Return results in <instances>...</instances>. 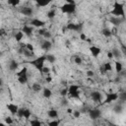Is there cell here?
I'll use <instances>...</instances> for the list:
<instances>
[{
    "mask_svg": "<svg viewBox=\"0 0 126 126\" xmlns=\"http://www.w3.org/2000/svg\"><path fill=\"white\" fill-rule=\"evenodd\" d=\"M90 52L92 53V55H93L94 57H97V56L100 54L101 49H100L99 47H97V46L93 45V46H91V47H90Z\"/></svg>",
    "mask_w": 126,
    "mask_h": 126,
    "instance_id": "5bb4252c",
    "label": "cell"
},
{
    "mask_svg": "<svg viewBox=\"0 0 126 126\" xmlns=\"http://www.w3.org/2000/svg\"><path fill=\"white\" fill-rule=\"evenodd\" d=\"M80 115H81V112H80L79 110H75V111H73V116H74V118H79Z\"/></svg>",
    "mask_w": 126,
    "mask_h": 126,
    "instance_id": "ee69618b",
    "label": "cell"
},
{
    "mask_svg": "<svg viewBox=\"0 0 126 126\" xmlns=\"http://www.w3.org/2000/svg\"><path fill=\"white\" fill-rule=\"evenodd\" d=\"M46 61V55H41L39 57H36L35 59L30 61V64L33 65L35 69H37L40 73H42V69L44 67V62Z\"/></svg>",
    "mask_w": 126,
    "mask_h": 126,
    "instance_id": "7a4b0ae2",
    "label": "cell"
},
{
    "mask_svg": "<svg viewBox=\"0 0 126 126\" xmlns=\"http://www.w3.org/2000/svg\"><path fill=\"white\" fill-rule=\"evenodd\" d=\"M66 3H69V4H75V1L74 0H65Z\"/></svg>",
    "mask_w": 126,
    "mask_h": 126,
    "instance_id": "db71d44e",
    "label": "cell"
},
{
    "mask_svg": "<svg viewBox=\"0 0 126 126\" xmlns=\"http://www.w3.org/2000/svg\"><path fill=\"white\" fill-rule=\"evenodd\" d=\"M45 81H46V82H47V83H50V82H51V81H52V78H51V77H50V76H47V77H46V78H45Z\"/></svg>",
    "mask_w": 126,
    "mask_h": 126,
    "instance_id": "f5cc1de1",
    "label": "cell"
},
{
    "mask_svg": "<svg viewBox=\"0 0 126 126\" xmlns=\"http://www.w3.org/2000/svg\"><path fill=\"white\" fill-rule=\"evenodd\" d=\"M101 97H102L101 93H99L97 91H94V92H92L91 93V98L94 102H100L101 101Z\"/></svg>",
    "mask_w": 126,
    "mask_h": 126,
    "instance_id": "52a82bcc",
    "label": "cell"
},
{
    "mask_svg": "<svg viewBox=\"0 0 126 126\" xmlns=\"http://www.w3.org/2000/svg\"><path fill=\"white\" fill-rule=\"evenodd\" d=\"M111 51H112L113 57H115V58H120V57H121V54H122V52H121V50H120V49H118V48L114 47V48H113Z\"/></svg>",
    "mask_w": 126,
    "mask_h": 126,
    "instance_id": "44dd1931",
    "label": "cell"
},
{
    "mask_svg": "<svg viewBox=\"0 0 126 126\" xmlns=\"http://www.w3.org/2000/svg\"><path fill=\"white\" fill-rule=\"evenodd\" d=\"M67 104H68V100H67V99H62V100H61V105L65 106V105H67Z\"/></svg>",
    "mask_w": 126,
    "mask_h": 126,
    "instance_id": "f907efd6",
    "label": "cell"
},
{
    "mask_svg": "<svg viewBox=\"0 0 126 126\" xmlns=\"http://www.w3.org/2000/svg\"><path fill=\"white\" fill-rule=\"evenodd\" d=\"M26 48L29 49V50L33 51V46H32V44H31V43H27V44H26Z\"/></svg>",
    "mask_w": 126,
    "mask_h": 126,
    "instance_id": "bcb514c9",
    "label": "cell"
},
{
    "mask_svg": "<svg viewBox=\"0 0 126 126\" xmlns=\"http://www.w3.org/2000/svg\"><path fill=\"white\" fill-rule=\"evenodd\" d=\"M123 20H124V18H122V17H116V16H112V17L109 18V22L112 25H114V26H119L123 22Z\"/></svg>",
    "mask_w": 126,
    "mask_h": 126,
    "instance_id": "30bf717a",
    "label": "cell"
},
{
    "mask_svg": "<svg viewBox=\"0 0 126 126\" xmlns=\"http://www.w3.org/2000/svg\"><path fill=\"white\" fill-rule=\"evenodd\" d=\"M23 54H24L26 57H29V58L33 57V56H34V52H33V51H32V50H29V49H27V48H25V49H24Z\"/></svg>",
    "mask_w": 126,
    "mask_h": 126,
    "instance_id": "484cf974",
    "label": "cell"
},
{
    "mask_svg": "<svg viewBox=\"0 0 126 126\" xmlns=\"http://www.w3.org/2000/svg\"><path fill=\"white\" fill-rule=\"evenodd\" d=\"M105 99L104 101L102 102L103 104H107V103H110L116 99H118V94L117 93H107L105 94Z\"/></svg>",
    "mask_w": 126,
    "mask_h": 126,
    "instance_id": "5b68a950",
    "label": "cell"
},
{
    "mask_svg": "<svg viewBox=\"0 0 126 126\" xmlns=\"http://www.w3.org/2000/svg\"><path fill=\"white\" fill-rule=\"evenodd\" d=\"M89 115H90V118L93 119V120H95V119H98L101 115V112L98 108H93V109H90L89 111Z\"/></svg>",
    "mask_w": 126,
    "mask_h": 126,
    "instance_id": "8992f818",
    "label": "cell"
},
{
    "mask_svg": "<svg viewBox=\"0 0 126 126\" xmlns=\"http://www.w3.org/2000/svg\"><path fill=\"white\" fill-rule=\"evenodd\" d=\"M31 125L32 126H40L41 125V122L39 120H37V119H33V120L31 121Z\"/></svg>",
    "mask_w": 126,
    "mask_h": 126,
    "instance_id": "d590c367",
    "label": "cell"
},
{
    "mask_svg": "<svg viewBox=\"0 0 126 126\" xmlns=\"http://www.w3.org/2000/svg\"><path fill=\"white\" fill-rule=\"evenodd\" d=\"M44 25H45V22L42 20H39V19H32L31 21V26H32L34 28H42V27H44Z\"/></svg>",
    "mask_w": 126,
    "mask_h": 126,
    "instance_id": "9c48e42d",
    "label": "cell"
},
{
    "mask_svg": "<svg viewBox=\"0 0 126 126\" xmlns=\"http://www.w3.org/2000/svg\"><path fill=\"white\" fill-rule=\"evenodd\" d=\"M68 94H69V96L71 98H80V92L79 91L73 92V93H69Z\"/></svg>",
    "mask_w": 126,
    "mask_h": 126,
    "instance_id": "d6a6232c",
    "label": "cell"
},
{
    "mask_svg": "<svg viewBox=\"0 0 126 126\" xmlns=\"http://www.w3.org/2000/svg\"><path fill=\"white\" fill-rule=\"evenodd\" d=\"M103 67H104V69H105L106 73H107V72H111V71H112V65H111V63H110V62H106V63H104V64H103Z\"/></svg>",
    "mask_w": 126,
    "mask_h": 126,
    "instance_id": "4dcf8cb0",
    "label": "cell"
},
{
    "mask_svg": "<svg viewBox=\"0 0 126 126\" xmlns=\"http://www.w3.org/2000/svg\"><path fill=\"white\" fill-rule=\"evenodd\" d=\"M45 31H46V30H44V29H39V30L37 31V33H38L39 35H42V36H43V34H44Z\"/></svg>",
    "mask_w": 126,
    "mask_h": 126,
    "instance_id": "7dc6e473",
    "label": "cell"
},
{
    "mask_svg": "<svg viewBox=\"0 0 126 126\" xmlns=\"http://www.w3.org/2000/svg\"><path fill=\"white\" fill-rule=\"evenodd\" d=\"M67 113H69V114H73V110H72L71 108H67Z\"/></svg>",
    "mask_w": 126,
    "mask_h": 126,
    "instance_id": "11a10c76",
    "label": "cell"
},
{
    "mask_svg": "<svg viewBox=\"0 0 126 126\" xmlns=\"http://www.w3.org/2000/svg\"><path fill=\"white\" fill-rule=\"evenodd\" d=\"M123 76H126V70L124 71V73H123Z\"/></svg>",
    "mask_w": 126,
    "mask_h": 126,
    "instance_id": "6f0895ef",
    "label": "cell"
},
{
    "mask_svg": "<svg viewBox=\"0 0 126 126\" xmlns=\"http://www.w3.org/2000/svg\"><path fill=\"white\" fill-rule=\"evenodd\" d=\"M19 106L15 103H8L7 104V109L9 110V112L12 114V115H17V112L19 110Z\"/></svg>",
    "mask_w": 126,
    "mask_h": 126,
    "instance_id": "ba28073f",
    "label": "cell"
},
{
    "mask_svg": "<svg viewBox=\"0 0 126 126\" xmlns=\"http://www.w3.org/2000/svg\"><path fill=\"white\" fill-rule=\"evenodd\" d=\"M47 115H48V117L49 118H52V119H56V118H58V111L57 110H55V109H49L48 111H47Z\"/></svg>",
    "mask_w": 126,
    "mask_h": 126,
    "instance_id": "9a60e30c",
    "label": "cell"
},
{
    "mask_svg": "<svg viewBox=\"0 0 126 126\" xmlns=\"http://www.w3.org/2000/svg\"><path fill=\"white\" fill-rule=\"evenodd\" d=\"M31 115H32L31 110H30L29 108H25V111H24V118H25L26 120H29L30 117H31Z\"/></svg>",
    "mask_w": 126,
    "mask_h": 126,
    "instance_id": "f546056e",
    "label": "cell"
},
{
    "mask_svg": "<svg viewBox=\"0 0 126 126\" xmlns=\"http://www.w3.org/2000/svg\"><path fill=\"white\" fill-rule=\"evenodd\" d=\"M5 123L8 124V125H11V124H13V119L11 117H6L5 118Z\"/></svg>",
    "mask_w": 126,
    "mask_h": 126,
    "instance_id": "7bdbcfd3",
    "label": "cell"
},
{
    "mask_svg": "<svg viewBox=\"0 0 126 126\" xmlns=\"http://www.w3.org/2000/svg\"><path fill=\"white\" fill-rule=\"evenodd\" d=\"M7 2H8L9 5H11L13 7H16V6H18L20 4L21 0H7Z\"/></svg>",
    "mask_w": 126,
    "mask_h": 126,
    "instance_id": "836d02e7",
    "label": "cell"
},
{
    "mask_svg": "<svg viewBox=\"0 0 126 126\" xmlns=\"http://www.w3.org/2000/svg\"><path fill=\"white\" fill-rule=\"evenodd\" d=\"M122 111H123V106H122L120 103L116 104V105L113 107V112L116 113V114H120V113H122Z\"/></svg>",
    "mask_w": 126,
    "mask_h": 126,
    "instance_id": "d6986e66",
    "label": "cell"
},
{
    "mask_svg": "<svg viewBox=\"0 0 126 126\" xmlns=\"http://www.w3.org/2000/svg\"><path fill=\"white\" fill-rule=\"evenodd\" d=\"M18 82L21 85H26L28 83V75H23V76H19L18 77Z\"/></svg>",
    "mask_w": 126,
    "mask_h": 126,
    "instance_id": "ac0fdd59",
    "label": "cell"
},
{
    "mask_svg": "<svg viewBox=\"0 0 126 126\" xmlns=\"http://www.w3.org/2000/svg\"><path fill=\"white\" fill-rule=\"evenodd\" d=\"M122 70H123L122 63L119 62V61H116V62H115V71H116L118 74H120V73L122 72Z\"/></svg>",
    "mask_w": 126,
    "mask_h": 126,
    "instance_id": "cb8c5ba5",
    "label": "cell"
},
{
    "mask_svg": "<svg viewBox=\"0 0 126 126\" xmlns=\"http://www.w3.org/2000/svg\"><path fill=\"white\" fill-rule=\"evenodd\" d=\"M59 123H60V121H59V120L54 119L53 121L48 122V125H49V126H58V125H59Z\"/></svg>",
    "mask_w": 126,
    "mask_h": 126,
    "instance_id": "f35d334b",
    "label": "cell"
},
{
    "mask_svg": "<svg viewBox=\"0 0 126 126\" xmlns=\"http://www.w3.org/2000/svg\"><path fill=\"white\" fill-rule=\"evenodd\" d=\"M120 50H121V52L126 56V46H125L123 43H120Z\"/></svg>",
    "mask_w": 126,
    "mask_h": 126,
    "instance_id": "b9f144b4",
    "label": "cell"
},
{
    "mask_svg": "<svg viewBox=\"0 0 126 126\" xmlns=\"http://www.w3.org/2000/svg\"><path fill=\"white\" fill-rule=\"evenodd\" d=\"M20 13L21 14H23L24 16H27V17H30V16H32V13H33V10H32V8H31V7H23L21 10H20Z\"/></svg>",
    "mask_w": 126,
    "mask_h": 126,
    "instance_id": "7c38bea8",
    "label": "cell"
},
{
    "mask_svg": "<svg viewBox=\"0 0 126 126\" xmlns=\"http://www.w3.org/2000/svg\"><path fill=\"white\" fill-rule=\"evenodd\" d=\"M66 29L68 31H73V32H82V29H83V24H74V23H69L66 26Z\"/></svg>",
    "mask_w": 126,
    "mask_h": 126,
    "instance_id": "277c9868",
    "label": "cell"
},
{
    "mask_svg": "<svg viewBox=\"0 0 126 126\" xmlns=\"http://www.w3.org/2000/svg\"><path fill=\"white\" fill-rule=\"evenodd\" d=\"M60 10L62 13H66V14H73L76 11V4H69L66 3L64 5H62L60 7Z\"/></svg>",
    "mask_w": 126,
    "mask_h": 126,
    "instance_id": "3957f363",
    "label": "cell"
},
{
    "mask_svg": "<svg viewBox=\"0 0 126 126\" xmlns=\"http://www.w3.org/2000/svg\"><path fill=\"white\" fill-rule=\"evenodd\" d=\"M22 32L27 35V36H32V32H33V27L32 26H28V25H25L22 29Z\"/></svg>",
    "mask_w": 126,
    "mask_h": 126,
    "instance_id": "8fae6325",
    "label": "cell"
},
{
    "mask_svg": "<svg viewBox=\"0 0 126 126\" xmlns=\"http://www.w3.org/2000/svg\"><path fill=\"white\" fill-rule=\"evenodd\" d=\"M68 88H64V89H62L61 91H60V94L62 95V96H66L67 94H68Z\"/></svg>",
    "mask_w": 126,
    "mask_h": 126,
    "instance_id": "ab89813d",
    "label": "cell"
},
{
    "mask_svg": "<svg viewBox=\"0 0 126 126\" xmlns=\"http://www.w3.org/2000/svg\"><path fill=\"white\" fill-rule=\"evenodd\" d=\"M94 75V73L92 70H88V71H87V76H88V77L91 78V77H93Z\"/></svg>",
    "mask_w": 126,
    "mask_h": 126,
    "instance_id": "c3c4849f",
    "label": "cell"
},
{
    "mask_svg": "<svg viewBox=\"0 0 126 126\" xmlns=\"http://www.w3.org/2000/svg\"><path fill=\"white\" fill-rule=\"evenodd\" d=\"M113 9L110 11V14L116 17H125V11H124V5L122 3H119L118 1H115L113 3Z\"/></svg>",
    "mask_w": 126,
    "mask_h": 126,
    "instance_id": "6da1fadb",
    "label": "cell"
},
{
    "mask_svg": "<svg viewBox=\"0 0 126 126\" xmlns=\"http://www.w3.org/2000/svg\"><path fill=\"white\" fill-rule=\"evenodd\" d=\"M40 46H41V48H42L43 50L48 51V50H50V48H51V46H52V42H51L49 39H44V40H42Z\"/></svg>",
    "mask_w": 126,
    "mask_h": 126,
    "instance_id": "4fadbf2b",
    "label": "cell"
},
{
    "mask_svg": "<svg viewBox=\"0 0 126 126\" xmlns=\"http://www.w3.org/2000/svg\"><path fill=\"white\" fill-rule=\"evenodd\" d=\"M34 2L40 7H45V6L49 5L52 2V0H34Z\"/></svg>",
    "mask_w": 126,
    "mask_h": 126,
    "instance_id": "e0dca14e",
    "label": "cell"
},
{
    "mask_svg": "<svg viewBox=\"0 0 126 126\" xmlns=\"http://www.w3.org/2000/svg\"><path fill=\"white\" fill-rule=\"evenodd\" d=\"M107 57H108L109 59H112V58H113V54H112V51H108V52H107Z\"/></svg>",
    "mask_w": 126,
    "mask_h": 126,
    "instance_id": "816d5d0a",
    "label": "cell"
},
{
    "mask_svg": "<svg viewBox=\"0 0 126 126\" xmlns=\"http://www.w3.org/2000/svg\"><path fill=\"white\" fill-rule=\"evenodd\" d=\"M118 98L120 101H126V92H121L118 94Z\"/></svg>",
    "mask_w": 126,
    "mask_h": 126,
    "instance_id": "e575fe53",
    "label": "cell"
},
{
    "mask_svg": "<svg viewBox=\"0 0 126 126\" xmlns=\"http://www.w3.org/2000/svg\"><path fill=\"white\" fill-rule=\"evenodd\" d=\"M24 111H25V108H19V110L17 112V116L19 118H23L24 117Z\"/></svg>",
    "mask_w": 126,
    "mask_h": 126,
    "instance_id": "8d00e7d4",
    "label": "cell"
},
{
    "mask_svg": "<svg viewBox=\"0 0 126 126\" xmlns=\"http://www.w3.org/2000/svg\"><path fill=\"white\" fill-rule=\"evenodd\" d=\"M23 75H28V68H27V67H23L19 72L16 73V76H17V77L23 76Z\"/></svg>",
    "mask_w": 126,
    "mask_h": 126,
    "instance_id": "83f0119b",
    "label": "cell"
},
{
    "mask_svg": "<svg viewBox=\"0 0 126 126\" xmlns=\"http://www.w3.org/2000/svg\"><path fill=\"white\" fill-rule=\"evenodd\" d=\"M46 60L49 62V63H54L56 61V57L53 55V54H47L46 55Z\"/></svg>",
    "mask_w": 126,
    "mask_h": 126,
    "instance_id": "f1b7e54d",
    "label": "cell"
},
{
    "mask_svg": "<svg viewBox=\"0 0 126 126\" xmlns=\"http://www.w3.org/2000/svg\"><path fill=\"white\" fill-rule=\"evenodd\" d=\"M50 72V68L49 67H43V69H42V73L43 74H48Z\"/></svg>",
    "mask_w": 126,
    "mask_h": 126,
    "instance_id": "f6af8a7d",
    "label": "cell"
},
{
    "mask_svg": "<svg viewBox=\"0 0 126 126\" xmlns=\"http://www.w3.org/2000/svg\"><path fill=\"white\" fill-rule=\"evenodd\" d=\"M43 37L45 38V39H49L50 37H51V32H48L47 30L45 31V32H44V34H43Z\"/></svg>",
    "mask_w": 126,
    "mask_h": 126,
    "instance_id": "60d3db41",
    "label": "cell"
},
{
    "mask_svg": "<svg viewBox=\"0 0 126 126\" xmlns=\"http://www.w3.org/2000/svg\"><path fill=\"white\" fill-rule=\"evenodd\" d=\"M79 91V86L78 85H71L69 88H68V92L69 93H73V92H77ZM68 93V94H69Z\"/></svg>",
    "mask_w": 126,
    "mask_h": 126,
    "instance_id": "1f68e13d",
    "label": "cell"
},
{
    "mask_svg": "<svg viewBox=\"0 0 126 126\" xmlns=\"http://www.w3.org/2000/svg\"><path fill=\"white\" fill-rule=\"evenodd\" d=\"M41 86L39 85V84H37V83H33L32 84V90L33 91V92H35V93H38V92H40L41 91Z\"/></svg>",
    "mask_w": 126,
    "mask_h": 126,
    "instance_id": "4316f807",
    "label": "cell"
},
{
    "mask_svg": "<svg viewBox=\"0 0 126 126\" xmlns=\"http://www.w3.org/2000/svg\"><path fill=\"white\" fill-rule=\"evenodd\" d=\"M80 38H81L82 40H86V39H87L88 37H87V35H86L85 33H83V32H81V33H80Z\"/></svg>",
    "mask_w": 126,
    "mask_h": 126,
    "instance_id": "681fc988",
    "label": "cell"
},
{
    "mask_svg": "<svg viewBox=\"0 0 126 126\" xmlns=\"http://www.w3.org/2000/svg\"><path fill=\"white\" fill-rule=\"evenodd\" d=\"M42 94H43V96H44L45 98H49V97H51V95H52V92H51L49 89L44 88V89H43V92H42Z\"/></svg>",
    "mask_w": 126,
    "mask_h": 126,
    "instance_id": "7402d4cb",
    "label": "cell"
},
{
    "mask_svg": "<svg viewBox=\"0 0 126 126\" xmlns=\"http://www.w3.org/2000/svg\"><path fill=\"white\" fill-rule=\"evenodd\" d=\"M18 67H19V63L16 60H11L9 62V69L11 71H17Z\"/></svg>",
    "mask_w": 126,
    "mask_h": 126,
    "instance_id": "2e32d148",
    "label": "cell"
},
{
    "mask_svg": "<svg viewBox=\"0 0 126 126\" xmlns=\"http://www.w3.org/2000/svg\"><path fill=\"white\" fill-rule=\"evenodd\" d=\"M74 62H75L77 65H81L82 62H83V60H82L81 57H79V56H75V58H74Z\"/></svg>",
    "mask_w": 126,
    "mask_h": 126,
    "instance_id": "74e56055",
    "label": "cell"
},
{
    "mask_svg": "<svg viewBox=\"0 0 126 126\" xmlns=\"http://www.w3.org/2000/svg\"><path fill=\"white\" fill-rule=\"evenodd\" d=\"M24 32L21 31V32H16V34H15V39H16V41L17 42H21V40L23 39V37H24Z\"/></svg>",
    "mask_w": 126,
    "mask_h": 126,
    "instance_id": "603a6c76",
    "label": "cell"
},
{
    "mask_svg": "<svg viewBox=\"0 0 126 126\" xmlns=\"http://www.w3.org/2000/svg\"><path fill=\"white\" fill-rule=\"evenodd\" d=\"M0 33H1V35H4L5 34V30L4 29H1L0 30Z\"/></svg>",
    "mask_w": 126,
    "mask_h": 126,
    "instance_id": "9f6ffc18",
    "label": "cell"
},
{
    "mask_svg": "<svg viewBox=\"0 0 126 126\" xmlns=\"http://www.w3.org/2000/svg\"><path fill=\"white\" fill-rule=\"evenodd\" d=\"M55 15H56V10H55V9H50V10L47 12V14H46L47 18H48V19H50V20L54 19Z\"/></svg>",
    "mask_w": 126,
    "mask_h": 126,
    "instance_id": "d4e9b609",
    "label": "cell"
},
{
    "mask_svg": "<svg viewBox=\"0 0 126 126\" xmlns=\"http://www.w3.org/2000/svg\"><path fill=\"white\" fill-rule=\"evenodd\" d=\"M101 33H102V35H104L105 37H110V36L112 35V32H111L109 29H107V28L102 29V30H101Z\"/></svg>",
    "mask_w": 126,
    "mask_h": 126,
    "instance_id": "ffe728a7",
    "label": "cell"
}]
</instances>
